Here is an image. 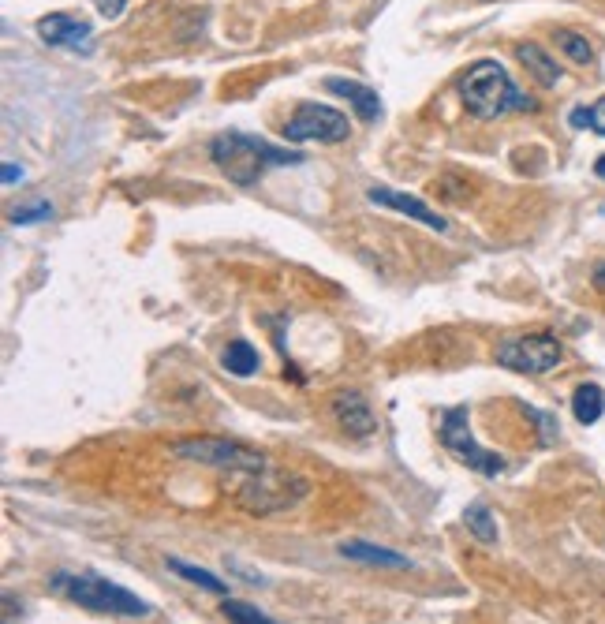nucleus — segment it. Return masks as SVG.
<instances>
[{
  "label": "nucleus",
  "mask_w": 605,
  "mask_h": 624,
  "mask_svg": "<svg viewBox=\"0 0 605 624\" xmlns=\"http://www.w3.org/2000/svg\"><path fill=\"white\" fill-rule=\"evenodd\" d=\"M464 524H467V531L475 535L479 542H497V524H493V512L482 505V501H475V505H467L464 509Z\"/></svg>",
  "instance_id": "obj_17"
},
{
  "label": "nucleus",
  "mask_w": 605,
  "mask_h": 624,
  "mask_svg": "<svg viewBox=\"0 0 605 624\" xmlns=\"http://www.w3.org/2000/svg\"><path fill=\"white\" fill-rule=\"evenodd\" d=\"M456 90L464 98V109L475 120H501L508 113H535L538 105L531 94H523L520 86L512 83L497 60H475L471 68L456 79Z\"/></svg>",
  "instance_id": "obj_2"
},
{
  "label": "nucleus",
  "mask_w": 605,
  "mask_h": 624,
  "mask_svg": "<svg viewBox=\"0 0 605 624\" xmlns=\"http://www.w3.org/2000/svg\"><path fill=\"white\" fill-rule=\"evenodd\" d=\"M340 554L359 565H378V568H411V561L404 554H393L385 546H370V542H344Z\"/></svg>",
  "instance_id": "obj_13"
},
{
  "label": "nucleus",
  "mask_w": 605,
  "mask_h": 624,
  "mask_svg": "<svg viewBox=\"0 0 605 624\" xmlns=\"http://www.w3.org/2000/svg\"><path fill=\"white\" fill-rule=\"evenodd\" d=\"M553 42L561 45V53L568 60H576V64H591L594 60V49H591V42H587V38H583V34H576V30H557V34H553Z\"/></svg>",
  "instance_id": "obj_18"
},
{
  "label": "nucleus",
  "mask_w": 605,
  "mask_h": 624,
  "mask_svg": "<svg viewBox=\"0 0 605 624\" xmlns=\"http://www.w3.org/2000/svg\"><path fill=\"white\" fill-rule=\"evenodd\" d=\"M169 572H176V576H183V580H191L195 587H202V591H213V595L228 598V583H221L213 572H206V568L187 565V561H180V557H169Z\"/></svg>",
  "instance_id": "obj_16"
},
{
  "label": "nucleus",
  "mask_w": 605,
  "mask_h": 624,
  "mask_svg": "<svg viewBox=\"0 0 605 624\" xmlns=\"http://www.w3.org/2000/svg\"><path fill=\"white\" fill-rule=\"evenodd\" d=\"M564 359V348L553 333H531L516 341L497 344V367L516 370V374H546Z\"/></svg>",
  "instance_id": "obj_6"
},
{
  "label": "nucleus",
  "mask_w": 605,
  "mask_h": 624,
  "mask_svg": "<svg viewBox=\"0 0 605 624\" xmlns=\"http://www.w3.org/2000/svg\"><path fill=\"white\" fill-rule=\"evenodd\" d=\"M213 165L221 169V176H228L236 187L258 184L269 169H281V165H303L307 154L303 150H288V146H273L243 131H225L210 142Z\"/></svg>",
  "instance_id": "obj_1"
},
{
  "label": "nucleus",
  "mask_w": 605,
  "mask_h": 624,
  "mask_svg": "<svg viewBox=\"0 0 605 624\" xmlns=\"http://www.w3.org/2000/svg\"><path fill=\"white\" fill-rule=\"evenodd\" d=\"M572 415H576V423L583 426H594L598 419L605 415V389L594 382H583L572 393Z\"/></svg>",
  "instance_id": "obj_14"
},
{
  "label": "nucleus",
  "mask_w": 605,
  "mask_h": 624,
  "mask_svg": "<svg viewBox=\"0 0 605 624\" xmlns=\"http://www.w3.org/2000/svg\"><path fill=\"white\" fill-rule=\"evenodd\" d=\"M172 456L191 460V464H206V468L221 471H247V475H262L269 468V460L258 449L243 445L232 438H187L172 445Z\"/></svg>",
  "instance_id": "obj_4"
},
{
  "label": "nucleus",
  "mask_w": 605,
  "mask_h": 624,
  "mask_svg": "<svg viewBox=\"0 0 605 624\" xmlns=\"http://www.w3.org/2000/svg\"><path fill=\"white\" fill-rule=\"evenodd\" d=\"M441 445H445L452 456H460L471 471L486 475V479H497V475L508 468L505 456L490 453V449H482L479 441H475L467 408H449V412H441Z\"/></svg>",
  "instance_id": "obj_5"
},
{
  "label": "nucleus",
  "mask_w": 605,
  "mask_h": 624,
  "mask_svg": "<svg viewBox=\"0 0 605 624\" xmlns=\"http://www.w3.org/2000/svg\"><path fill=\"white\" fill-rule=\"evenodd\" d=\"M53 591L71 598L75 606H83L90 613H113V617H150V602H142L139 595H131L127 587L94 576V572H57L53 576Z\"/></svg>",
  "instance_id": "obj_3"
},
{
  "label": "nucleus",
  "mask_w": 605,
  "mask_h": 624,
  "mask_svg": "<svg viewBox=\"0 0 605 624\" xmlns=\"http://www.w3.org/2000/svg\"><path fill=\"white\" fill-rule=\"evenodd\" d=\"M329 408H333V419L340 423V430H348L352 438H370L378 430V415L366 404L363 393H355V389L337 393V397L329 400Z\"/></svg>",
  "instance_id": "obj_10"
},
{
  "label": "nucleus",
  "mask_w": 605,
  "mask_h": 624,
  "mask_svg": "<svg viewBox=\"0 0 605 624\" xmlns=\"http://www.w3.org/2000/svg\"><path fill=\"white\" fill-rule=\"evenodd\" d=\"M516 57H520L523 68L531 71V75H535L542 86H557V83H561V68H557V60L549 57L542 45H535V42L516 45Z\"/></svg>",
  "instance_id": "obj_12"
},
{
  "label": "nucleus",
  "mask_w": 605,
  "mask_h": 624,
  "mask_svg": "<svg viewBox=\"0 0 605 624\" xmlns=\"http://www.w3.org/2000/svg\"><path fill=\"white\" fill-rule=\"evenodd\" d=\"M53 217V206L45 199L30 202V206H19V210L12 213V225H34V221H49Z\"/></svg>",
  "instance_id": "obj_21"
},
{
  "label": "nucleus",
  "mask_w": 605,
  "mask_h": 624,
  "mask_svg": "<svg viewBox=\"0 0 605 624\" xmlns=\"http://www.w3.org/2000/svg\"><path fill=\"white\" fill-rule=\"evenodd\" d=\"M568 124H572V128H587V131H594V135H605V98L587 105V109H572V113H568Z\"/></svg>",
  "instance_id": "obj_20"
},
{
  "label": "nucleus",
  "mask_w": 605,
  "mask_h": 624,
  "mask_svg": "<svg viewBox=\"0 0 605 624\" xmlns=\"http://www.w3.org/2000/svg\"><path fill=\"white\" fill-rule=\"evenodd\" d=\"M38 38L45 45H57V49H75V53H90V38H94V27L86 19H75V15H45L38 23Z\"/></svg>",
  "instance_id": "obj_9"
},
{
  "label": "nucleus",
  "mask_w": 605,
  "mask_h": 624,
  "mask_svg": "<svg viewBox=\"0 0 605 624\" xmlns=\"http://www.w3.org/2000/svg\"><path fill=\"white\" fill-rule=\"evenodd\" d=\"M94 4H98V12L105 15V19H120L127 8V0H94Z\"/></svg>",
  "instance_id": "obj_22"
},
{
  "label": "nucleus",
  "mask_w": 605,
  "mask_h": 624,
  "mask_svg": "<svg viewBox=\"0 0 605 624\" xmlns=\"http://www.w3.org/2000/svg\"><path fill=\"white\" fill-rule=\"evenodd\" d=\"M325 90L329 94H340V98L352 105L355 113H359V120H366V124H374L381 116V98H378V90H370V86L363 83H352V79H325Z\"/></svg>",
  "instance_id": "obj_11"
},
{
  "label": "nucleus",
  "mask_w": 605,
  "mask_h": 624,
  "mask_svg": "<svg viewBox=\"0 0 605 624\" xmlns=\"http://www.w3.org/2000/svg\"><path fill=\"white\" fill-rule=\"evenodd\" d=\"M15 180H23V169L15 161H4V184H15Z\"/></svg>",
  "instance_id": "obj_23"
},
{
  "label": "nucleus",
  "mask_w": 605,
  "mask_h": 624,
  "mask_svg": "<svg viewBox=\"0 0 605 624\" xmlns=\"http://www.w3.org/2000/svg\"><path fill=\"white\" fill-rule=\"evenodd\" d=\"M221 363H225L228 374H236V378H251L254 370H258V352H254L247 341H232L221 355Z\"/></svg>",
  "instance_id": "obj_15"
},
{
  "label": "nucleus",
  "mask_w": 605,
  "mask_h": 624,
  "mask_svg": "<svg viewBox=\"0 0 605 624\" xmlns=\"http://www.w3.org/2000/svg\"><path fill=\"white\" fill-rule=\"evenodd\" d=\"M602 213H605V206H602Z\"/></svg>",
  "instance_id": "obj_25"
},
{
  "label": "nucleus",
  "mask_w": 605,
  "mask_h": 624,
  "mask_svg": "<svg viewBox=\"0 0 605 624\" xmlns=\"http://www.w3.org/2000/svg\"><path fill=\"white\" fill-rule=\"evenodd\" d=\"M594 176H598V180H605V154L594 161Z\"/></svg>",
  "instance_id": "obj_24"
},
{
  "label": "nucleus",
  "mask_w": 605,
  "mask_h": 624,
  "mask_svg": "<svg viewBox=\"0 0 605 624\" xmlns=\"http://www.w3.org/2000/svg\"><path fill=\"white\" fill-rule=\"evenodd\" d=\"M221 613H225L232 624H277V621H269L262 610H254L251 602H240V598H225V602H221Z\"/></svg>",
  "instance_id": "obj_19"
},
{
  "label": "nucleus",
  "mask_w": 605,
  "mask_h": 624,
  "mask_svg": "<svg viewBox=\"0 0 605 624\" xmlns=\"http://www.w3.org/2000/svg\"><path fill=\"white\" fill-rule=\"evenodd\" d=\"M352 135V124L340 109L329 105H299L296 116L284 124V142H344Z\"/></svg>",
  "instance_id": "obj_7"
},
{
  "label": "nucleus",
  "mask_w": 605,
  "mask_h": 624,
  "mask_svg": "<svg viewBox=\"0 0 605 624\" xmlns=\"http://www.w3.org/2000/svg\"><path fill=\"white\" fill-rule=\"evenodd\" d=\"M366 199L374 202V206H385V210L408 213L411 221L434 228V232H445V228H449V221H445L441 213L430 210L423 199H415V195H408V191H396V187H385V184H370L366 187Z\"/></svg>",
  "instance_id": "obj_8"
}]
</instances>
